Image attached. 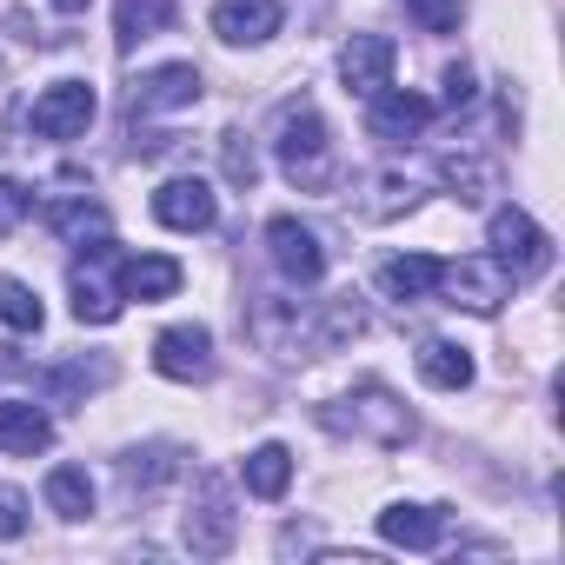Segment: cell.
<instances>
[{
    "label": "cell",
    "mask_w": 565,
    "mask_h": 565,
    "mask_svg": "<svg viewBox=\"0 0 565 565\" xmlns=\"http://www.w3.org/2000/svg\"><path fill=\"white\" fill-rule=\"evenodd\" d=\"M120 307H127V300H120L114 287H100L87 266L74 273V320H81V327H114V320H120Z\"/></svg>",
    "instance_id": "cell-27"
},
{
    "label": "cell",
    "mask_w": 565,
    "mask_h": 565,
    "mask_svg": "<svg viewBox=\"0 0 565 565\" xmlns=\"http://www.w3.org/2000/svg\"><path fill=\"white\" fill-rule=\"evenodd\" d=\"M373 287H380L393 307L433 300V287H439V259H433V253H399V259H386V266H380V279H373Z\"/></svg>",
    "instance_id": "cell-18"
},
{
    "label": "cell",
    "mask_w": 565,
    "mask_h": 565,
    "mask_svg": "<svg viewBox=\"0 0 565 565\" xmlns=\"http://www.w3.org/2000/svg\"><path fill=\"white\" fill-rule=\"evenodd\" d=\"M173 472H180V446H134V452L120 459L127 492H153V486H167Z\"/></svg>",
    "instance_id": "cell-23"
},
{
    "label": "cell",
    "mask_w": 565,
    "mask_h": 565,
    "mask_svg": "<svg viewBox=\"0 0 565 565\" xmlns=\"http://www.w3.org/2000/svg\"><path fill=\"white\" fill-rule=\"evenodd\" d=\"M419 380L439 386V393H466L472 386V353L459 340H426L419 347Z\"/></svg>",
    "instance_id": "cell-20"
},
{
    "label": "cell",
    "mask_w": 565,
    "mask_h": 565,
    "mask_svg": "<svg viewBox=\"0 0 565 565\" xmlns=\"http://www.w3.org/2000/svg\"><path fill=\"white\" fill-rule=\"evenodd\" d=\"M28 213H34V193H28L21 180H0V239H8Z\"/></svg>",
    "instance_id": "cell-32"
},
{
    "label": "cell",
    "mask_w": 565,
    "mask_h": 565,
    "mask_svg": "<svg viewBox=\"0 0 565 565\" xmlns=\"http://www.w3.org/2000/svg\"><path fill=\"white\" fill-rule=\"evenodd\" d=\"M406 14H413L426 34H459V14H466V0H406Z\"/></svg>",
    "instance_id": "cell-31"
},
{
    "label": "cell",
    "mask_w": 565,
    "mask_h": 565,
    "mask_svg": "<svg viewBox=\"0 0 565 565\" xmlns=\"http://www.w3.org/2000/svg\"><path fill=\"white\" fill-rule=\"evenodd\" d=\"M479 100V87H472V67L459 61V67H446V107L459 114V107H472Z\"/></svg>",
    "instance_id": "cell-34"
},
{
    "label": "cell",
    "mask_w": 565,
    "mask_h": 565,
    "mask_svg": "<svg viewBox=\"0 0 565 565\" xmlns=\"http://www.w3.org/2000/svg\"><path fill=\"white\" fill-rule=\"evenodd\" d=\"M446 307H466V313H499L512 300V273L492 259V253H466V259H439V287H433Z\"/></svg>",
    "instance_id": "cell-3"
},
{
    "label": "cell",
    "mask_w": 565,
    "mask_h": 565,
    "mask_svg": "<svg viewBox=\"0 0 565 565\" xmlns=\"http://www.w3.org/2000/svg\"><path fill=\"white\" fill-rule=\"evenodd\" d=\"M47 226H54L67 246H87V239H107V206L87 200V193H74V200H54V206H47Z\"/></svg>",
    "instance_id": "cell-21"
},
{
    "label": "cell",
    "mask_w": 565,
    "mask_h": 565,
    "mask_svg": "<svg viewBox=\"0 0 565 565\" xmlns=\"http://www.w3.org/2000/svg\"><path fill=\"white\" fill-rule=\"evenodd\" d=\"M54 14H87V0H54Z\"/></svg>",
    "instance_id": "cell-35"
},
{
    "label": "cell",
    "mask_w": 565,
    "mask_h": 565,
    "mask_svg": "<svg viewBox=\"0 0 565 565\" xmlns=\"http://www.w3.org/2000/svg\"><path fill=\"white\" fill-rule=\"evenodd\" d=\"M419 200H426V193H419V180H413V173L380 167V173H366V180H360L353 213H360V220H399V213H413Z\"/></svg>",
    "instance_id": "cell-15"
},
{
    "label": "cell",
    "mask_w": 565,
    "mask_h": 565,
    "mask_svg": "<svg viewBox=\"0 0 565 565\" xmlns=\"http://www.w3.org/2000/svg\"><path fill=\"white\" fill-rule=\"evenodd\" d=\"M233 539H239L233 492H226V479H220V472H200L193 505H186V545H193L200 558H226V552H233Z\"/></svg>",
    "instance_id": "cell-4"
},
{
    "label": "cell",
    "mask_w": 565,
    "mask_h": 565,
    "mask_svg": "<svg viewBox=\"0 0 565 565\" xmlns=\"http://www.w3.org/2000/svg\"><path fill=\"white\" fill-rule=\"evenodd\" d=\"M173 14H180V0H114V41L134 54L140 41L167 34V28H173Z\"/></svg>",
    "instance_id": "cell-19"
},
{
    "label": "cell",
    "mask_w": 565,
    "mask_h": 565,
    "mask_svg": "<svg viewBox=\"0 0 565 565\" xmlns=\"http://www.w3.org/2000/svg\"><path fill=\"white\" fill-rule=\"evenodd\" d=\"M287 486H294V452L279 446V439H266V446L246 452V492L253 499H279Z\"/></svg>",
    "instance_id": "cell-22"
},
{
    "label": "cell",
    "mask_w": 565,
    "mask_h": 565,
    "mask_svg": "<svg viewBox=\"0 0 565 565\" xmlns=\"http://www.w3.org/2000/svg\"><path fill=\"white\" fill-rule=\"evenodd\" d=\"M439 180H446L452 200H466V206H479V200L492 193V167L472 160V153H446V160H439Z\"/></svg>",
    "instance_id": "cell-28"
},
{
    "label": "cell",
    "mask_w": 565,
    "mask_h": 565,
    "mask_svg": "<svg viewBox=\"0 0 565 565\" xmlns=\"http://www.w3.org/2000/svg\"><path fill=\"white\" fill-rule=\"evenodd\" d=\"M41 492H47V505H54L61 519H87V512H94V479H87L81 466H54Z\"/></svg>",
    "instance_id": "cell-26"
},
{
    "label": "cell",
    "mask_w": 565,
    "mask_h": 565,
    "mask_svg": "<svg viewBox=\"0 0 565 565\" xmlns=\"http://www.w3.org/2000/svg\"><path fill=\"white\" fill-rule=\"evenodd\" d=\"M94 114H100V100H94V87L87 81H54L41 100H34V134L41 140H81L87 127H94Z\"/></svg>",
    "instance_id": "cell-8"
},
{
    "label": "cell",
    "mask_w": 565,
    "mask_h": 565,
    "mask_svg": "<svg viewBox=\"0 0 565 565\" xmlns=\"http://www.w3.org/2000/svg\"><path fill=\"white\" fill-rule=\"evenodd\" d=\"M486 233H492V259L512 273V287H519V279H532V273L552 259V239H545V226H539L525 206H499Z\"/></svg>",
    "instance_id": "cell-5"
},
{
    "label": "cell",
    "mask_w": 565,
    "mask_h": 565,
    "mask_svg": "<svg viewBox=\"0 0 565 565\" xmlns=\"http://www.w3.org/2000/svg\"><path fill=\"white\" fill-rule=\"evenodd\" d=\"M180 259L173 253H134V259H120V300H140V307H153V300H173L180 294Z\"/></svg>",
    "instance_id": "cell-14"
},
{
    "label": "cell",
    "mask_w": 565,
    "mask_h": 565,
    "mask_svg": "<svg viewBox=\"0 0 565 565\" xmlns=\"http://www.w3.org/2000/svg\"><path fill=\"white\" fill-rule=\"evenodd\" d=\"M320 419H327L333 433H347V439H373V446H406V439H413V413H406L399 393L380 386V380H366V386H353L347 399L320 406Z\"/></svg>",
    "instance_id": "cell-2"
},
{
    "label": "cell",
    "mask_w": 565,
    "mask_h": 565,
    "mask_svg": "<svg viewBox=\"0 0 565 565\" xmlns=\"http://www.w3.org/2000/svg\"><path fill=\"white\" fill-rule=\"evenodd\" d=\"M220 173H226L233 186H246V193H253V180H259V153H253V140H246V134H220Z\"/></svg>",
    "instance_id": "cell-30"
},
{
    "label": "cell",
    "mask_w": 565,
    "mask_h": 565,
    "mask_svg": "<svg viewBox=\"0 0 565 565\" xmlns=\"http://www.w3.org/2000/svg\"><path fill=\"white\" fill-rule=\"evenodd\" d=\"M200 94H206L200 67H193V61H167V67H153V74H140V81H134V94H127V114H134V120L180 114V107H200Z\"/></svg>",
    "instance_id": "cell-7"
},
{
    "label": "cell",
    "mask_w": 565,
    "mask_h": 565,
    "mask_svg": "<svg viewBox=\"0 0 565 565\" xmlns=\"http://www.w3.org/2000/svg\"><path fill=\"white\" fill-rule=\"evenodd\" d=\"M360 333H366L360 300H353V294H347V300H327L320 320H313V353H333V347H347V340H360Z\"/></svg>",
    "instance_id": "cell-25"
},
{
    "label": "cell",
    "mask_w": 565,
    "mask_h": 565,
    "mask_svg": "<svg viewBox=\"0 0 565 565\" xmlns=\"http://www.w3.org/2000/svg\"><path fill=\"white\" fill-rule=\"evenodd\" d=\"M54 446V419L34 406V399H0V452L14 459H34Z\"/></svg>",
    "instance_id": "cell-17"
},
{
    "label": "cell",
    "mask_w": 565,
    "mask_h": 565,
    "mask_svg": "<svg viewBox=\"0 0 565 565\" xmlns=\"http://www.w3.org/2000/svg\"><path fill=\"white\" fill-rule=\"evenodd\" d=\"M340 81H347V94H380V87H393V41L386 34H353L347 47H340Z\"/></svg>",
    "instance_id": "cell-12"
},
{
    "label": "cell",
    "mask_w": 565,
    "mask_h": 565,
    "mask_svg": "<svg viewBox=\"0 0 565 565\" xmlns=\"http://www.w3.org/2000/svg\"><path fill=\"white\" fill-rule=\"evenodd\" d=\"M41 320H47L41 294L28 287V279H14V273H0V327H8V333H41Z\"/></svg>",
    "instance_id": "cell-24"
},
{
    "label": "cell",
    "mask_w": 565,
    "mask_h": 565,
    "mask_svg": "<svg viewBox=\"0 0 565 565\" xmlns=\"http://www.w3.org/2000/svg\"><path fill=\"white\" fill-rule=\"evenodd\" d=\"M153 373L160 380H180V386H193V380H206L213 373V333L206 327H167L160 340H153Z\"/></svg>",
    "instance_id": "cell-10"
},
{
    "label": "cell",
    "mask_w": 565,
    "mask_h": 565,
    "mask_svg": "<svg viewBox=\"0 0 565 565\" xmlns=\"http://www.w3.org/2000/svg\"><path fill=\"white\" fill-rule=\"evenodd\" d=\"M426 120H433V100H426V94H406V87H380V94H366V134L386 140V147L419 140Z\"/></svg>",
    "instance_id": "cell-9"
},
{
    "label": "cell",
    "mask_w": 565,
    "mask_h": 565,
    "mask_svg": "<svg viewBox=\"0 0 565 565\" xmlns=\"http://www.w3.org/2000/svg\"><path fill=\"white\" fill-rule=\"evenodd\" d=\"M213 34L226 47H259L279 34V0H213Z\"/></svg>",
    "instance_id": "cell-13"
},
{
    "label": "cell",
    "mask_w": 565,
    "mask_h": 565,
    "mask_svg": "<svg viewBox=\"0 0 565 565\" xmlns=\"http://www.w3.org/2000/svg\"><path fill=\"white\" fill-rule=\"evenodd\" d=\"M153 220H160V226H173V233H206V226L220 220V200H213V186H206V180L180 173V180H167V186L153 193Z\"/></svg>",
    "instance_id": "cell-11"
},
{
    "label": "cell",
    "mask_w": 565,
    "mask_h": 565,
    "mask_svg": "<svg viewBox=\"0 0 565 565\" xmlns=\"http://www.w3.org/2000/svg\"><path fill=\"white\" fill-rule=\"evenodd\" d=\"M266 253L279 266V279H294V287H320V273H327V246L307 220L294 213H273L266 220Z\"/></svg>",
    "instance_id": "cell-6"
},
{
    "label": "cell",
    "mask_w": 565,
    "mask_h": 565,
    "mask_svg": "<svg viewBox=\"0 0 565 565\" xmlns=\"http://www.w3.org/2000/svg\"><path fill=\"white\" fill-rule=\"evenodd\" d=\"M21 532H28V492L0 486V539H21Z\"/></svg>",
    "instance_id": "cell-33"
},
{
    "label": "cell",
    "mask_w": 565,
    "mask_h": 565,
    "mask_svg": "<svg viewBox=\"0 0 565 565\" xmlns=\"http://www.w3.org/2000/svg\"><path fill=\"white\" fill-rule=\"evenodd\" d=\"M380 539L399 545V552H433L446 539V512L439 505H413V499H393L380 512Z\"/></svg>",
    "instance_id": "cell-16"
},
{
    "label": "cell",
    "mask_w": 565,
    "mask_h": 565,
    "mask_svg": "<svg viewBox=\"0 0 565 565\" xmlns=\"http://www.w3.org/2000/svg\"><path fill=\"white\" fill-rule=\"evenodd\" d=\"M107 380H114V360H94V366H61V373L47 380V399H54V406H67V399H81V393L107 386Z\"/></svg>",
    "instance_id": "cell-29"
},
{
    "label": "cell",
    "mask_w": 565,
    "mask_h": 565,
    "mask_svg": "<svg viewBox=\"0 0 565 565\" xmlns=\"http://www.w3.org/2000/svg\"><path fill=\"white\" fill-rule=\"evenodd\" d=\"M273 153H279V167H287L294 186H307V193H327L333 186V134H327V120H320V107L307 94L279 107Z\"/></svg>",
    "instance_id": "cell-1"
}]
</instances>
